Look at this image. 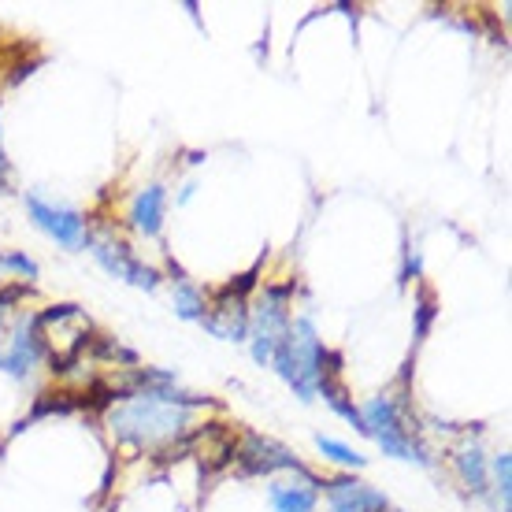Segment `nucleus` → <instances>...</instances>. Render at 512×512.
I'll return each instance as SVG.
<instances>
[{"label":"nucleus","mask_w":512,"mask_h":512,"mask_svg":"<svg viewBox=\"0 0 512 512\" xmlns=\"http://www.w3.org/2000/svg\"><path fill=\"white\" fill-rule=\"evenodd\" d=\"M316 446H320L323 457H331L334 464H342V468H364L368 457H360L357 449H349L346 442H334V438H316Z\"/></svg>","instance_id":"2eb2a0df"},{"label":"nucleus","mask_w":512,"mask_h":512,"mask_svg":"<svg viewBox=\"0 0 512 512\" xmlns=\"http://www.w3.org/2000/svg\"><path fill=\"white\" fill-rule=\"evenodd\" d=\"M268 498L279 512H312L320 498V479L308 472L301 475V483H271Z\"/></svg>","instance_id":"9b49d317"},{"label":"nucleus","mask_w":512,"mask_h":512,"mask_svg":"<svg viewBox=\"0 0 512 512\" xmlns=\"http://www.w3.org/2000/svg\"><path fill=\"white\" fill-rule=\"evenodd\" d=\"M360 420H364V435H372L383 453L397 457V461H416V464H431V457L423 453V446L412 438V431L401 423V405H394V397H372L364 409H360Z\"/></svg>","instance_id":"7ed1b4c3"},{"label":"nucleus","mask_w":512,"mask_h":512,"mask_svg":"<svg viewBox=\"0 0 512 512\" xmlns=\"http://www.w3.org/2000/svg\"><path fill=\"white\" fill-rule=\"evenodd\" d=\"M0 268L15 271V275H23V279H38V264L23 253H0Z\"/></svg>","instance_id":"f3484780"},{"label":"nucleus","mask_w":512,"mask_h":512,"mask_svg":"<svg viewBox=\"0 0 512 512\" xmlns=\"http://www.w3.org/2000/svg\"><path fill=\"white\" fill-rule=\"evenodd\" d=\"M127 397L130 401H123V405H116V409L108 412V427H112L116 442L156 449L186 435L190 409L171 405V401H156L149 394H127Z\"/></svg>","instance_id":"f257e3e1"},{"label":"nucleus","mask_w":512,"mask_h":512,"mask_svg":"<svg viewBox=\"0 0 512 512\" xmlns=\"http://www.w3.org/2000/svg\"><path fill=\"white\" fill-rule=\"evenodd\" d=\"M435 316H438V308H435V301H431V294H420V305H416V338H427Z\"/></svg>","instance_id":"a211bd4d"},{"label":"nucleus","mask_w":512,"mask_h":512,"mask_svg":"<svg viewBox=\"0 0 512 512\" xmlns=\"http://www.w3.org/2000/svg\"><path fill=\"white\" fill-rule=\"evenodd\" d=\"M234 461L242 468V475H275V472H294L308 475V468L297 461L286 446H279L275 438L264 435H242V442H234Z\"/></svg>","instance_id":"39448f33"},{"label":"nucleus","mask_w":512,"mask_h":512,"mask_svg":"<svg viewBox=\"0 0 512 512\" xmlns=\"http://www.w3.org/2000/svg\"><path fill=\"white\" fill-rule=\"evenodd\" d=\"M290 294L294 286H264V297L256 312L249 316V334H253V360L256 364H271L275 346L282 342V334L290 327Z\"/></svg>","instance_id":"20e7f679"},{"label":"nucleus","mask_w":512,"mask_h":512,"mask_svg":"<svg viewBox=\"0 0 512 512\" xmlns=\"http://www.w3.org/2000/svg\"><path fill=\"white\" fill-rule=\"evenodd\" d=\"M320 360H323V346L316 338V327L308 316L301 320H290L282 342L275 346V357L271 364L279 368V375L286 383L294 386V394L301 401H312L316 397V379H320Z\"/></svg>","instance_id":"f03ea898"},{"label":"nucleus","mask_w":512,"mask_h":512,"mask_svg":"<svg viewBox=\"0 0 512 512\" xmlns=\"http://www.w3.org/2000/svg\"><path fill=\"white\" fill-rule=\"evenodd\" d=\"M201 327H205L208 334L223 338V342H245V334H249V308H245V297L223 286V290L212 297V305H205Z\"/></svg>","instance_id":"6e6552de"},{"label":"nucleus","mask_w":512,"mask_h":512,"mask_svg":"<svg viewBox=\"0 0 512 512\" xmlns=\"http://www.w3.org/2000/svg\"><path fill=\"white\" fill-rule=\"evenodd\" d=\"M320 490L331 501V512H386L390 501L372 490L368 483H360L353 475H338V479H327L320 483Z\"/></svg>","instance_id":"1a4fd4ad"},{"label":"nucleus","mask_w":512,"mask_h":512,"mask_svg":"<svg viewBox=\"0 0 512 512\" xmlns=\"http://www.w3.org/2000/svg\"><path fill=\"white\" fill-rule=\"evenodd\" d=\"M8 179H12V164L4 153V138H0V193H8Z\"/></svg>","instance_id":"6ab92c4d"},{"label":"nucleus","mask_w":512,"mask_h":512,"mask_svg":"<svg viewBox=\"0 0 512 512\" xmlns=\"http://www.w3.org/2000/svg\"><path fill=\"white\" fill-rule=\"evenodd\" d=\"M90 245H93L97 264H101L108 275H116V279L138 286V290H156V286H160V271L145 268L138 256L130 253L127 242H119V238H90Z\"/></svg>","instance_id":"423d86ee"},{"label":"nucleus","mask_w":512,"mask_h":512,"mask_svg":"<svg viewBox=\"0 0 512 512\" xmlns=\"http://www.w3.org/2000/svg\"><path fill=\"white\" fill-rule=\"evenodd\" d=\"M164 205H167L164 186H145V190L134 197V208H130L134 231L145 234V238H156L160 227H164Z\"/></svg>","instance_id":"f8f14e48"},{"label":"nucleus","mask_w":512,"mask_h":512,"mask_svg":"<svg viewBox=\"0 0 512 512\" xmlns=\"http://www.w3.org/2000/svg\"><path fill=\"white\" fill-rule=\"evenodd\" d=\"M26 208H30V219L38 223L41 231L49 234V238H56L64 249H82V245H90L86 219L78 216L75 208L49 205V201H41L38 193H30V197H26Z\"/></svg>","instance_id":"0eeeda50"},{"label":"nucleus","mask_w":512,"mask_h":512,"mask_svg":"<svg viewBox=\"0 0 512 512\" xmlns=\"http://www.w3.org/2000/svg\"><path fill=\"white\" fill-rule=\"evenodd\" d=\"M457 472H461L464 487L472 494H487V461L479 449H461L457 453Z\"/></svg>","instance_id":"ddd939ff"},{"label":"nucleus","mask_w":512,"mask_h":512,"mask_svg":"<svg viewBox=\"0 0 512 512\" xmlns=\"http://www.w3.org/2000/svg\"><path fill=\"white\" fill-rule=\"evenodd\" d=\"M490 468H494V490L501 494V509L509 512V494H512V457H509V453H498Z\"/></svg>","instance_id":"dca6fc26"},{"label":"nucleus","mask_w":512,"mask_h":512,"mask_svg":"<svg viewBox=\"0 0 512 512\" xmlns=\"http://www.w3.org/2000/svg\"><path fill=\"white\" fill-rule=\"evenodd\" d=\"M175 275H179V279H175V312H179L182 320L201 323V316H205V297H201V290H197L190 279H182V271H175Z\"/></svg>","instance_id":"4468645a"},{"label":"nucleus","mask_w":512,"mask_h":512,"mask_svg":"<svg viewBox=\"0 0 512 512\" xmlns=\"http://www.w3.org/2000/svg\"><path fill=\"white\" fill-rule=\"evenodd\" d=\"M38 316L34 320H23L19 327H15V338H12V349L8 353H0V368L4 372H12L15 379H23V375H30V368L41 360V353H45V338L38 334Z\"/></svg>","instance_id":"9d476101"}]
</instances>
